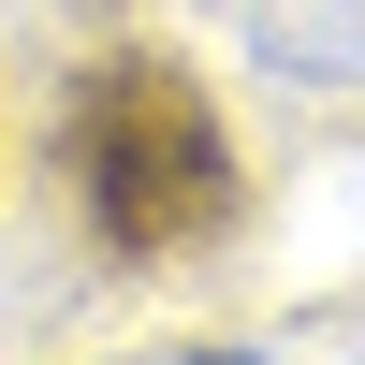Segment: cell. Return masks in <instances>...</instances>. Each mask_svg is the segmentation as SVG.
<instances>
[{"label":"cell","mask_w":365,"mask_h":365,"mask_svg":"<svg viewBox=\"0 0 365 365\" xmlns=\"http://www.w3.org/2000/svg\"><path fill=\"white\" fill-rule=\"evenodd\" d=\"M175 365H249V351H175Z\"/></svg>","instance_id":"obj_2"},{"label":"cell","mask_w":365,"mask_h":365,"mask_svg":"<svg viewBox=\"0 0 365 365\" xmlns=\"http://www.w3.org/2000/svg\"><path fill=\"white\" fill-rule=\"evenodd\" d=\"M73 161H88L103 249H132V263H175V249H205L234 220V146H220V117H205V88L175 58H103L88 73Z\"/></svg>","instance_id":"obj_1"}]
</instances>
